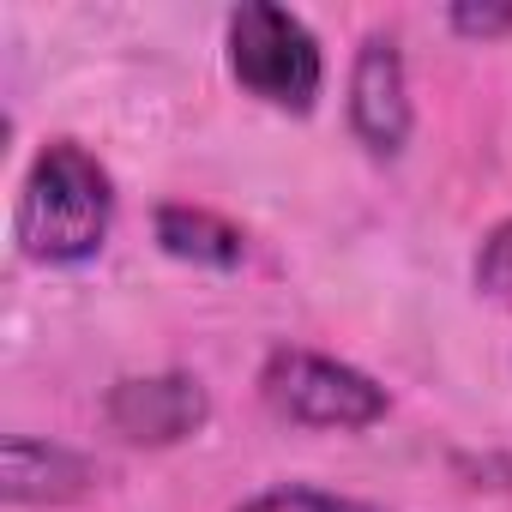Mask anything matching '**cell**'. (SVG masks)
Returning a JSON list of instances; mask_svg holds the SVG:
<instances>
[{"instance_id": "6da1fadb", "label": "cell", "mask_w": 512, "mask_h": 512, "mask_svg": "<svg viewBox=\"0 0 512 512\" xmlns=\"http://www.w3.org/2000/svg\"><path fill=\"white\" fill-rule=\"evenodd\" d=\"M109 223H115L109 169L73 139L43 145L25 187H19V217H13V235L25 247V260H37V266H85L109 241Z\"/></svg>"}, {"instance_id": "7a4b0ae2", "label": "cell", "mask_w": 512, "mask_h": 512, "mask_svg": "<svg viewBox=\"0 0 512 512\" xmlns=\"http://www.w3.org/2000/svg\"><path fill=\"white\" fill-rule=\"evenodd\" d=\"M229 73L247 97L290 115H308L326 85L314 31L290 7H272V0H241L229 13Z\"/></svg>"}, {"instance_id": "3957f363", "label": "cell", "mask_w": 512, "mask_h": 512, "mask_svg": "<svg viewBox=\"0 0 512 512\" xmlns=\"http://www.w3.org/2000/svg\"><path fill=\"white\" fill-rule=\"evenodd\" d=\"M260 398L302 428H374L386 416V386L320 350H272L260 368Z\"/></svg>"}, {"instance_id": "277c9868", "label": "cell", "mask_w": 512, "mask_h": 512, "mask_svg": "<svg viewBox=\"0 0 512 512\" xmlns=\"http://www.w3.org/2000/svg\"><path fill=\"white\" fill-rule=\"evenodd\" d=\"M103 416L133 446H181L211 422V398L193 374H127L109 386Z\"/></svg>"}, {"instance_id": "5b68a950", "label": "cell", "mask_w": 512, "mask_h": 512, "mask_svg": "<svg viewBox=\"0 0 512 512\" xmlns=\"http://www.w3.org/2000/svg\"><path fill=\"white\" fill-rule=\"evenodd\" d=\"M350 127L374 157H398L410 139V85H404V55L392 37H368L350 67Z\"/></svg>"}, {"instance_id": "8992f818", "label": "cell", "mask_w": 512, "mask_h": 512, "mask_svg": "<svg viewBox=\"0 0 512 512\" xmlns=\"http://www.w3.org/2000/svg\"><path fill=\"white\" fill-rule=\"evenodd\" d=\"M103 488V464L55 446V440H31V434H7L0 446V494L7 506H79Z\"/></svg>"}, {"instance_id": "52a82bcc", "label": "cell", "mask_w": 512, "mask_h": 512, "mask_svg": "<svg viewBox=\"0 0 512 512\" xmlns=\"http://www.w3.org/2000/svg\"><path fill=\"white\" fill-rule=\"evenodd\" d=\"M151 235H157V247L169 253V260L211 266V272H235L241 253H247V235H241L229 217H217V211H205V205H181V199L157 205Z\"/></svg>"}, {"instance_id": "ba28073f", "label": "cell", "mask_w": 512, "mask_h": 512, "mask_svg": "<svg viewBox=\"0 0 512 512\" xmlns=\"http://www.w3.org/2000/svg\"><path fill=\"white\" fill-rule=\"evenodd\" d=\"M476 290L500 308H512V217L494 223L482 235V253H476Z\"/></svg>"}, {"instance_id": "9c48e42d", "label": "cell", "mask_w": 512, "mask_h": 512, "mask_svg": "<svg viewBox=\"0 0 512 512\" xmlns=\"http://www.w3.org/2000/svg\"><path fill=\"white\" fill-rule=\"evenodd\" d=\"M235 512H380V506H362V500H344L326 488H272V494H253Z\"/></svg>"}, {"instance_id": "30bf717a", "label": "cell", "mask_w": 512, "mask_h": 512, "mask_svg": "<svg viewBox=\"0 0 512 512\" xmlns=\"http://www.w3.org/2000/svg\"><path fill=\"white\" fill-rule=\"evenodd\" d=\"M446 25L458 37H476V43H494V37H512V7H452Z\"/></svg>"}]
</instances>
